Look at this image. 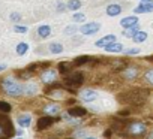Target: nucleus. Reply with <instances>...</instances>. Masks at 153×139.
Instances as JSON below:
<instances>
[{"label":"nucleus","instance_id":"bb28decb","mask_svg":"<svg viewBox=\"0 0 153 139\" xmlns=\"http://www.w3.org/2000/svg\"><path fill=\"white\" fill-rule=\"evenodd\" d=\"M138 30H140V27H138V26H134V27L125 29V30H123V36H125V38H131V39H132V38H134V35H135Z\"/></svg>","mask_w":153,"mask_h":139},{"label":"nucleus","instance_id":"aec40b11","mask_svg":"<svg viewBox=\"0 0 153 139\" xmlns=\"http://www.w3.org/2000/svg\"><path fill=\"white\" fill-rule=\"evenodd\" d=\"M38 93V85L33 84V82H27L24 85V94L26 96H35Z\"/></svg>","mask_w":153,"mask_h":139},{"label":"nucleus","instance_id":"a18cd8bd","mask_svg":"<svg viewBox=\"0 0 153 139\" xmlns=\"http://www.w3.org/2000/svg\"><path fill=\"white\" fill-rule=\"evenodd\" d=\"M68 139H72V138H68Z\"/></svg>","mask_w":153,"mask_h":139},{"label":"nucleus","instance_id":"58836bf2","mask_svg":"<svg viewBox=\"0 0 153 139\" xmlns=\"http://www.w3.org/2000/svg\"><path fill=\"white\" fill-rule=\"evenodd\" d=\"M147 139H153V130H152V132L147 135Z\"/></svg>","mask_w":153,"mask_h":139},{"label":"nucleus","instance_id":"ea45409f","mask_svg":"<svg viewBox=\"0 0 153 139\" xmlns=\"http://www.w3.org/2000/svg\"><path fill=\"white\" fill-rule=\"evenodd\" d=\"M147 2H153V0H140V3H147Z\"/></svg>","mask_w":153,"mask_h":139},{"label":"nucleus","instance_id":"72a5a7b5","mask_svg":"<svg viewBox=\"0 0 153 139\" xmlns=\"http://www.w3.org/2000/svg\"><path fill=\"white\" fill-rule=\"evenodd\" d=\"M125 54L126 55H137V54H140V49L138 48H129V49L125 51Z\"/></svg>","mask_w":153,"mask_h":139},{"label":"nucleus","instance_id":"9b49d317","mask_svg":"<svg viewBox=\"0 0 153 139\" xmlns=\"http://www.w3.org/2000/svg\"><path fill=\"white\" fill-rule=\"evenodd\" d=\"M110 66H111V69H113L114 72H123L129 64H128L126 60H122L120 58V60H111L110 61Z\"/></svg>","mask_w":153,"mask_h":139},{"label":"nucleus","instance_id":"b1692460","mask_svg":"<svg viewBox=\"0 0 153 139\" xmlns=\"http://www.w3.org/2000/svg\"><path fill=\"white\" fill-rule=\"evenodd\" d=\"M48 49H50V52H53V54H62V52H63V45L59 43V42H53V43L48 45Z\"/></svg>","mask_w":153,"mask_h":139},{"label":"nucleus","instance_id":"37998d69","mask_svg":"<svg viewBox=\"0 0 153 139\" xmlns=\"http://www.w3.org/2000/svg\"><path fill=\"white\" fill-rule=\"evenodd\" d=\"M3 135V132H2V127H0V136H2Z\"/></svg>","mask_w":153,"mask_h":139},{"label":"nucleus","instance_id":"2f4dec72","mask_svg":"<svg viewBox=\"0 0 153 139\" xmlns=\"http://www.w3.org/2000/svg\"><path fill=\"white\" fill-rule=\"evenodd\" d=\"M74 21H76V23H84V21H86V15L81 14V12H76V14H74Z\"/></svg>","mask_w":153,"mask_h":139},{"label":"nucleus","instance_id":"f257e3e1","mask_svg":"<svg viewBox=\"0 0 153 139\" xmlns=\"http://www.w3.org/2000/svg\"><path fill=\"white\" fill-rule=\"evenodd\" d=\"M149 96V90H144V88H134L131 91H126V93H122L117 96V100L120 103H125V105H143L146 97Z\"/></svg>","mask_w":153,"mask_h":139},{"label":"nucleus","instance_id":"6ab92c4d","mask_svg":"<svg viewBox=\"0 0 153 139\" xmlns=\"http://www.w3.org/2000/svg\"><path fill=\"white\" fill-rule=\"evenodd\" d=\"M105 51H107V52H116V54H117V52H122V51H123V45L116 40V42L107 45V46H105Z\"/></svg>","mask_w":153,"mask_h":139},{"label":"nucleus","instance_id":"f704fd0d","mask_svg":"<svg viewBox=\"0 0 153 139\" xmlns=\"http://www.w3.org/2000/svg\"><path fill=\"white\" fill-rule=\"evenodd\" d=\"M14 30H15L17 33H27V27H26V26H18V24H17V26L14 27Z\"/></svg>","mask_w":153,"mask_h":139},{"label":"nucleus","instance_id":"6e6552de","mask_svg":"<svg viewBox=\"0 0 153 139\" xmlns=\"http://www.w3.org/2000/svg\"><path fill=\"white\" fill-rule=\"evenodd\" d=\"M80 99L86 103H90V102H95L98 99V93L92 88H84L80 91Z\"/></svg>","mask_w":153,"mask_h":139},{"label":"nucleus","instance_id":"2eb2a0df","mask_svg":"<svg viewBox=\"0 0 153 139\" xmlns=\"http://www.w3.org/2000/svg\"><path fill=\"white\" fill-rule=\"evenodd\" d=\"M53 123H54V118L53 117H48V115L47 117H42V118L38 120V130H45V129L51 127Z\"/></svg>","mask_w":153,"mask_h":139},{"label":"nucleus","instance_id":"7c9ffc66","mask_svg":"<svg viewBox=\"0 0 153 139\" xmlns=\"http://www.w3.org/2000/svg\"><path fill=\"white\" fill-rule=\"evenodd\" d=\"M33 74H35V72H32V71H29V69H24V71H21V72H18V76H20L21 79H29L30 76H33Z\"/></svg>","mask_w":153,"mask_h":139},{"label":"nucleus","instance_id":"a19ab883","mask_svg":"<svg viewBox=\"0 0 153 139\" xmlns=\"http://www.w3.org/2000/svg\"><path fill=\"white\" fill-rule=\"evenodd\" d=\"M84 139H96V138H95V136H86Z\"/></svg>","mask_w":153,"mask_h":139},{"label":"nucleus","instance_id":"473e14b6","mask_svg":"<svg viewBox=\"0 0 153 139\" xmlns=\"http://www.w3.org/2000/svg\"><path fill=\"white\" fill-rule=\"evenodd\" d=\"M75 32H76V27H75V26H68V27H65V30H63L65 35H74Z\"/></svg>","mask_w":153,"mask_h":139},{"label":"nucleus","instance_id":"412c9836","mask_svg":"<svg viewBox=\"0 0 153 139\" xmlns=\"http://www.w3.org/2000/svg\"><path fill=\"white\" fill-rule=\"evenodd\" d=\"M57 72L62 74V75H66L68 72H71V64L69 61H60L57 64Z\"/></svg>","mask_w":153,"mask_h":139},{"label":"nucleus","instance_id":"c03bdc74","mask_svg":"<svg viewBox=\"0 0 153 139\" xmlns=\"http://www.w3.org/2000/svg\"><path fill=\"white\" fill-rule=\"evenodd\" d=\"M15 139H23V138H21V136H18V138H15Z\"/></svg>","mask_w":153,"mask_h":139},{"label":"nucleus","instance_id":"c9c22d12","mask_svg":"<svg viewBox=\"0 0 153 139\" xmlns=\"http://www.w3.org/2000/svg\"><path fill=\"white\" fill-rule=\"evenodd\" d=\"M11 20H12L14 23H18V21L21 20V15L17 14V12H14V14H11Z\"/></svg>","mask_w":153,"mask_h":139},{"label":"nucleus","instance_id":"9d476101","mask_svg":"<svg viewBox=\"0 0 153 139\" xmlns=\"http://www.w3.org/2000/svg\"><path fill=\"white\" fill-rule=\"evenodd\" d=\"M44 112L48 117H57L60 114V105H57V103H48V105L44 106Z\"/></svg>","mask_w":153,"mask_h":139},{"label":"nucleus","instance_id":"0eeeda50","mask_svg":"<svg viewBox=\"0 0 153 139\" xmlns=\"http://www.w3.org/2000/svg\"><path fill=\"white\" fill-rule=\"evenodd\" d=\"M99 29H101L99 23H86L80 27V32H81V35L90 36V35H95L96 32H99Z\"/></svg>","mask_w":153,"mask_h":139},{"label":"nucleus","instance_id":"1a4fd4ad","mask_svg":"<svg viewBox=\"0 0 153 139\" xmlns=\"http://www.w3.org/2000/svg\"><path fill=\"white\" fill-rule=\"evenodd\" d=\"M122 74H123V78H125L126 81H134V79H137L138 75H140V69L135 67V66H128Z\"/></svg>","mask_w":153,"mask_h":139},{"label":"nucleus","instance_id":"ddd939ff","mask_svg":"<svg viewBox=\"0 0 153 139\" xmlns=\"http://www.w3.org/2000/svg\"><path fill=\"white\" fill-rule=\"evenodd\" d=\"M138 17L137 15H131V17H125V18H122V21H120V26L123 27V29H129V27H134V26H138Z\"/></svg>","mask_w":153,"mask_h":139},{"label":"nucleus","instance_id":"4be33fe9","mask_svg":"<svg viewBox=\"0 0 153 139\" xmlns=\"http://www.w3.org/2000/svg\"><path fill=\"white\" fill-rule=\"evenodd\" d=\"M38 35H39V38H42V39L48 38V36L51 35V27H50V26H47V24L39 26V29H38Z\"/></svg>","mask_w":153,"mask_h":139},{"label":"nucleus","instance_id":"393cba45","mask_svg":"<svg viewBox=\"0 0 153 139\" xmlns=\"http://www.w3.org/2000/svg\"><path fill=\"white\" fill-rule=\"evenodd\" d=\"M90 58H92V57H89V55H78V57L74 60V66H83V64H87V63L90 61Z\"/></svg>","mask_w":153,"mask_h":139},{"label":"nucleus","instance_id":"5701e85b","mask_svg":"<svg viewBox=\"0 0 153 139\" xmlns=\"http://www.w3.org/2000/svg\"><path fill=\"white\" fill-rule=\"evenodd\" d=\"M147 39V33L144 32V30H138L135 35H134V38H132V40L135 42V43H141V42H144Z\"/></svg>","mask_w":153,"mask_h":139},{"label":"nucleus","instance_id":"f3484780","mask_svg":"<svg viewBox=\"0 0 153 139\" xmlns=\"http://www.w3.org/2000/svg\"><path fill=\"white\" fill-rule=\"evenodd\" d=\"M105 14H107L108 17H117V15H120V14H122V6H120V5H117V3H111V5H108V6H107Z\"/></svg>","mask_w":153,"mask_h":139},{"label":"nucleus","instance_id":"f8f14e48","mask_svg":"<svg viewBox=\"0 0 153 139\" xmlns=\"http://www.w3.org/2000/svg\"><path fill=\"white\" fill-rule=\"evenodd\" d=\"M87 114V109L83 106H72L68 109V115L69 117H75V118H81Z\"/></svg>","mask_w":153,"mask_h":139},{"label":"nucleus","instance_id":"cd10ccee","mask_svg":"<svg viewBox=\"0 0 153 139\" xmlns=\"http://www.w3.org/2000/svg\"><path fill=\"white\" fill-rule=\"evenodd\" d=\"M15 51H17V54H18V55H24V54L29 51V45H27L26 42H20V43L17 45Z\"/></svg>","mask_w":153,"mask_h":139},{"label":"nucleus","instance_id":"a878e982","mask_svg":"<svg viewBox=\"0 0 153 139\" xmlns=\"http://www.w3.org/2000/svg\"><path fill=\"white\" fill-rule=\"evenodd\" d=\"M66 6L69 11H78L81 8V0H69Z\"/></svg>","mask_w":153,"mask_h":139},{"label":"nucleus","instance_id":"39448f33","mask_svg":"<svg viewBox=\"0 0 153 139\" xmlns=\"http://www.w3.org/2000/svg\"><path fill=\"white\" fill-rule=\"evenodd\" d=\"M0 127H2L5 138H9L14 135V124L6 114H0Z\"/></svg>","mask_w":153,"mask_h":139},{"label":"nucleus","instance_id":"4c0bfd02","mask_svg":"<svg viewBox=\"0 0 153 139\" xmlns=\"http://www.w3.org/2000/svg\"><path fill=\"white\" fill-rule=\"evenodd\" d=\"M5 69H6V64L5 63H0V72H3Z\"/></svg>","mask_w":153,"mask_h":139},{"label":"nucleus","instance_id":"c85d7f7f","mask_svg":"<svg viewBox=\"0 0 153 139\" xmlns=\"http://www.w3.org/2000/svg\"><path fill=\"white\" fill-rule=\"evenodd\" d=\"M143 78L149 85H153V69H147V71L144 72V75H143Z\"/></svg>","mask_w":153,"mask_h":139},{"label":"nucleus","instance_id":"dca6fc26","mask_svg":"<svg viewBox=\"0 0 153 139\" xmlns=\"http://www.w3.org/2000/svg\"><path fill=\"white\" fill-rule=\"evenodd\" d=\"M135 14H149V12H153V2H147V3H140L135 9H134Z\"/></svg>","mask_w":153,"mask_h":139},{"label":"nucleus","instance_id":"7ed1b4c3","mask_svg":"<svg viewBox=\"0 0 153 139\" xmlns=\"http://www.w3.org/2000/svg\"><path fill=\"white\" fill-rule=\"evenodd\" d=\"M126 132L131 136H143L147 133V126L143 121H132L126 126Z\"/></svg>","mask_w":153,"mask_h":139},{"label":"nucleus","instance_id":"c756f323","mask_svg":"<svg viewBox=\"0 0 153 139\" xmlns=\"http://www.w3.org/2000/svg\"><path fill=\"white\" fill-rule=\"evenodd\" d=\"M11 111H12V106L8 102L0 100V112H2V114H9Z\"/></svg>","mask_w":153,"mask_h":139},{"label":"nucleus","instance_id":"79ce46f5","mask_svg":"<svg viewBox=\"0 0 153 139\" xmlns=\"http://www.w3.org/2000/svg\"><path fill=\"white\" fill-rule=\"evenodd\" d=\"M147 60H149V61H153V55H149V57H147Z\"/></svg>","mask_w":153,"mask_h":139},{"label":"nucleus","instance_id":"423d86ee","mask_svg":"<svg viewBox=\"0 0 153 139\" xmlns=\"http://www.w3.org/2000/svg\"><path fill=\"white\" fill-rule=\"evenodd\" d=\"M57 71H54V69H45V71H42L41 74V81L45 84V85H50L53 82H56L57 79Z\"/></svg>","mask_w":153,"mask_h":139},{"label":"nucleus","instance_id":"4468645a","mask_svg":"<svg viewBox=\"0 0 153 139\" xmlns=\"http://www.w3.org/2000/svg\"><path fill=\"white\" fill-rule=\"evenodd\" d=\"M116 40H117L116 35H107V36L101 38L99 40H96L95 46H98V48H105L107 45H110V43H113V42H116Z\"/></svg>","mask_w":153,"mask_h":139},{"label":"nucleus","instance_id":"20e7f679","mask_svg":"<svg viewBox=\"0 0 153 139\" xmlns=\"http://www.w3.org/2000/svg\"><path fill=\"white\" fill-rule=\"evenodd\" d=\"M83 82H84V75L81 72H72V74L65 76V84L68 87H72V88L81 87Z\"/></svg>","mask_w":153,"mask_h":139},{"label":"nucleus","instance_id":"a211bd4d","mask_svg":"<svg viewBox=\"0 0 153 139\" xmlns=\"http://www.w3.org/2000/svg\"><path fill=\"white\" fill-rule=\"evenodd\" d=\"M17 123H18V126L20 127H29L30 124H32V115H29V114H21V115H18V118H17Z\"/></svg>","mask_w":153,"mask_h":139},{"label":"nucleus","instance_id":"e433bc0d","mask_svg":"<svg viewBox=\"0 0 153 139\" xmlns=\"http://www.w3.org/2000/svg\"><path fill=\"white\" fill-rule=\"evenodd\" d=\"M66 8H68V6H65L62 2H59V3H57V11H59V12H65V9H66Z\"/></svg>","mask_w":153,"mask_h":139},{"label":"nucleus","instance_id":"f03ea898","mask_svg":"<svg viewBox=\"0 0 153 139\" xmlns=\"http://www.w3.org/2000/svg\"><path fill=\"white\" fill-rule=\"evenodd\" d=\"M2 88L11 97H20L24 94V85H21L17 79H14L11 76H8L2 81Z\"/></svg>","mask_w":153,"mask_h":139}]
</instances>
